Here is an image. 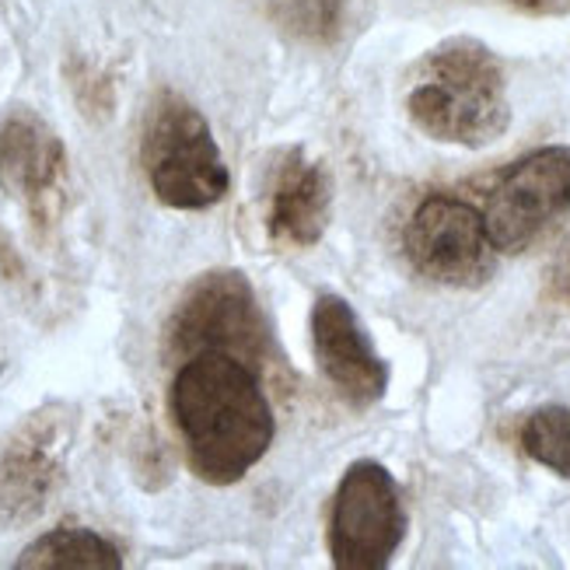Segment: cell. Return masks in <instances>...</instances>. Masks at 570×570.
Returning <instances> with one entry per match:
<instances>
[{
  "label": "cell",
  "instance_id": "obj_1",
  "mask_svg": "<svg viewBox=\"0 0 570 570\" xmlns=\"http://www.w3.org/2000/svg\"><path fill=\"white\" fill-rule=\"evenodd\" d=\"M168 410L204 483L232 487L269 452L277 434L263 375L232 354L204 351L176 367Z\"/></svg>",
  "mask_w": 570,
  "mask_h": 570
},
{
  "label": "cell",
  "instance_id": "obj_2",
  "mask_svg": "<svg viewBox=\"0 0 570 570\" xmlns=\"http://www.w3.org/2000/svg\"><path fill=\"white\" fill-rule=\"evenodd\" d=\"M406 112L428 137L459 147L498 140L508 122V88L498 57L473 39H452L416 67Z\"/></svg>",
  "mask_w": 570,
  "mask_h": 570
},
{
  "label": "cell",
  "instance_id": "obj_3",
  "mask_svg": "<svg viewBox=\"0 0 570 570\" xmlns=\"http://www.w3.org/2000/svg\"><path fill=\"white\" fill-rule=\"evenodd\" d=\"M140 165L155 196L176 210H207L228 196L232 176L200 109L161 91L144 119Z\"/></svg>",
  "mask_w": 570,
  "mask_h": 570
},
{
  "label": "cell",
  "instance_id": "obj_4",
  "mask_svg": "<svg viewBox=\"0 0 570 570\" xmlns=\"http://www.w3.org/2000/svg\"><path fill=\"white\" fill-rule=\"evenodd\" d=\"M204 351L232 354L253 364L259 375L274 364V336L259 297L245 274L217 269L196 281L168 322V354L193 357Z\"/></svg>",
  "mask_w": 570,
  "mask_h": 570
},
{
  "label": "cell",
  "instance_id": "obj_5",
  "mask_svg": "<svg viewBox=\"0 0 570 570\" xmlns=\"http://www.w3.org/2000/svg\"><path fill=\"white\" fill-rule=\"evenodd\" d=\"M406 535L400 487L379 462H354L343 473L330 514V557L336 570H382Z\"/></svg>",
  "mask_w": 570,
  "mask_h": 570
},
{
  "label": "cell",
  "instance_id": "obj_6",
  "mask_svg": "<svg viewBox=\"0 0 570 570\" xmlns=\"http://www.w3.org/2000/svg\"><path fill=\"white\" fill-rule=\"evenodd\" d=\"M570 214V147H539L514 161L487 200V232L498 253H525Z\"/></svg>",
  "mask_w": 570,
  "mask_h": 570
},
{
  "label": "cell",
  "instance_id": "obj_7",
  "mask_svg": "<svg viewBox=\"0 0 570 570\" xmlns=\"http://www.w3.org/2000/svg\"><path fill=\"white\" fill-rule=\"evenodd\" d=\"M403 249L420 277L444 287L483 284L493 269V253H498L483 210L449 193H434L413 210Z\"/></svg>",
  "mask_w": 570,
  "mask_h": 570
},
{
  "label": "cell",
  "instance_id": "obj_8",
  "mask_svg": "<svg viewBox=\"0 0 570 570\" xmlns=\"http://www.w3.org/2000/svg\"><path fill=\"white\" fill-rule=\"evenodd\" d=\"M67 183V151L53 127L32 109H11L0 122V189L46 220L57 210Z\"/></svg>",
  "mask_w": 570,
  "mask_h": 570
},
{
  "label": "cell",
  "instance_id": "obj_9",
  "mask_svg": "<svg viewBox=\"0 0 570 570\" xmlns=\"http://www.w3.org/2000/svg\"><path fill=\"white\" fill-rule=\"evenodd\" d=\"M312 351L322 375L354 406L379 403L389 389V364L364 333L357 312L340 294H322L312 308Z\"/></svg>",
  "mask_w": 570,
  "mask_h": 570
},
{
  "label": "cell",
  "instance_id": "obj_10",
  "mask_svg": "<svg viewBox=\"0 0 570 570\" xmlns=\"http://www.w3.org/2000/svg\"><path fill=\"white\" fill-rule=\"evenodd\" d=\"M333 183L322 161L302 147H287L277 158L266 189V232L284 249H308L330 225Z\"/></svg>",
  "mask_w": 570,
  "mask_h": 570
},
{
  "label": "cell",
  "instance_id": "obj_11",
  "mask_svg": "<svg viewBox=\"0 0 570 570\" xmlns=\"http://www.w3.org/2000/svg\"><path fill=\"white\" fill-rule=\"evenodd\" d=\"M60 428L53 420H32L0 452V525H24L53 501L63 480Z\"/></svg>",
  "mask_w": 570,
  "mask_h": 570
},
{
  "label": "cell",
  "instance_id": "obj_12",
  "mask_svg": "<svg viewBox=\"0 0 570 570\" xmlns=\"http://www.w3.org/2000/svg\"><path fill=\"white\" fill-rule=\"evenodd\" d=\"M18 570H119L122 557L91 529H53L14 560Z\"/></svg>",
  "mask_w": 570,
  "mask_h": 570
},
{
  "label": "cell",
  "instance_id": "obj_13",
  "mask_svg": "<svg viewBox=\"0 0 570 570\" xmlns=\"http://www.w3.org/2000/svg\"><path fill=\"white\" fill-rule=\"evenodd\" d=\"M522 449L550 473L570 480V410L542 406L522 424Z\"/></svg>",
  "mask_w": 570,
  "mask_h": 570
},
{
  "label": "cell",
  "instance_id": "obj_14",
  "mask_svg": "<svg viewBox=\"0 0 570 570\" xmlns=\"http://www.w3.org/2000/svg\"><path fill=\"white\" fill-rule=\"evenodd\" d=\"M269 14L294 39L333 42L346 14V0H269Z\"/></svg>",
  "mask_w": 570,
  "mask_h": 570
},
{
  "label": "cell",
  "instance_id": "obj_15",
  "mask_svg": "<svg viewBox=\"0 0 570 570\" xmlns=\"http://www.w3.org/2000/svg\"><path fill=\"white\" fill-rule=\"evenodd\" d=\"M557 287H560L563 297H570V249L563 253V259L557 266Z\"/></svg>",
  "mask_w": 570,
  "mask_h": 570
}]
</instances>
